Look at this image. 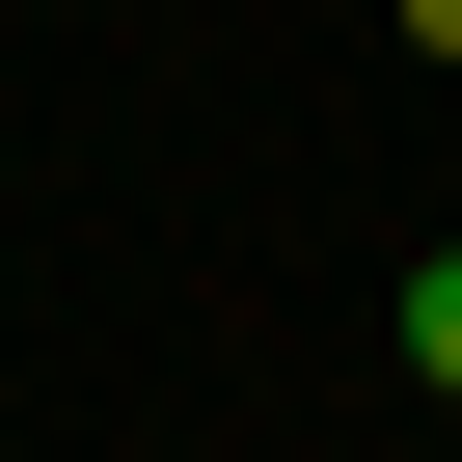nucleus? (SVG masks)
I'll list each match as a JSON object with an SVG mask.
<instances>
[{"mask_svg":"<svg viewBox=\"0 0 462 462\" xmlns=\"http://www.w3.org/2000/svg\"><path fill=\"white\" fill-rule=\"evenodd\" d=\"M381 327H408V381L462 408V245H408V300H381Z\"/></svg>","mask_w":462,"mask_h":462,"instance_id":"1","label":"nucleus"},{"mask_svg":"<svg viewBox=\"0 0 462 462\" xmlns=\"http://www.w3.org/2000/svg\"><path fill=\"white\" fill-rule=\"evenodd\" d=\"M381 28H408V55H435V82H462V0H381Z\"/></svg>","mask_w":462,"mask_h":462,"instance_id":"2","label":"nucleus"}]
</instances>
